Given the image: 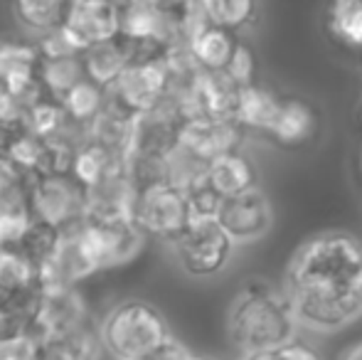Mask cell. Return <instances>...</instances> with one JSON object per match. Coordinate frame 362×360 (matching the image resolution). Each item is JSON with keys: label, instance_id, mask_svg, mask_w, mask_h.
<instances>
[{"label": "cell", "instance_id": "17", "mask_svg": "<svg viewBox=\"0 0 362 360\" xmlns=\"http://www.w3.org/2000/svg\"><path fill=\"white\" fill-rule=\"evenodd\" d=\"M239 40L234 37L232 30L217 28V25H205L192 35L187 42V50L200 64L202 72H224L232 62V54L237 50Z\"/></svg>", "mask_w": 362, "mask_h": 360}, {"label": "cell", "instance_id": "13", "mask_svg": "<svg viewBox=\"0 0 362 360\" xmlns=\"http://www.w3.org/2000/svg\"><path fill=\"white\" fill-rule=\"evenodd\" d=\"M242 139L244 129L234 119H187L180 131V144L207 163L239 151Z\"/></svg>", "mask_w": 362, "mask_h": 360}, {"label": "cell", "instance_id": "9", "mask_svg": "<svg viewBox=\"0 0 362 360\" xmlns=\"http://www.w3.org/2000/svg\"><path fill=\"white\" fill-rule=\"evenodd\" d=\"M170 94V72L165 57L134 62L109 87V101L124 109L126 114L139 116L156 109Z\"/></svg>", "mask_w": 362, "mask_h": 360}, {"label": "cell", "instance_id": "11", "mask_svg": "<svg viewBox=\"0 0 362 360\" xmlns=\"http://www.w3.org/2000/svg\"><path fill=\"white\" fill-rule=\"evenodd\" d=\"M62 28L84 52L96 42H106L121 35L119 0H69Z\"/></svg>", "mask_w": 362, "mask_h": 360}, {"label": "cell", "instance_id": "3", "mask_svg": "<svg viewBox=\"0 0 362 360\" xmlns=\"http://www.w3.org/2000/svg\"><path fill=\"white\" fill-rule=\"evenodd\" d=\"M99 338L114 360H144L173 336L165 316L153 303L129 298L106 313Z\"/></svg>", "mask_w": 362, "mask_h": 360}, {"label": "cell", "instance_id": "20", "mask_svg": "<svg viewBox=\"0 0 362 360\" xmlns=\"http://www.w3.org/2000/svg\"><path fill=\"white\" fill-rule=\"evenodd\" d=\"M126 170V156L119 151H111L106 146L96 144V141H86L74 156L72 175L84 187L94 185V182L109 178L114 173Z\"/></svg>", "mask_w": 362, "mask_h": 360}, {"label": "cell", "instance_id": "19", "mask_svg": "<svg viewBox=\"0 0 362 360\" xmlns=\"http://www.w3.org/2000/svg\"><path fill=\"white\" fill-rule=\"evenodd\" d=\"M284 99H279L276 94H272L269 89L259 87V84H249L242 89L239 94V104H237V121L242 129H257L269 134L272 126L276 124L279 111H281Z\"/></svg>", "mask_w": 362, "mask_h": 360}, {"label": "cell", "instance_id": "26", "mask_svg": "<svg viewBox=\"0 0 362 360\" xmlns=\"http://www.w3.org/2000/svg\"><path fill=\"white\" fill-rule=\"evenodd\" d=\"M202 10L210 25L234 33L257 18V0H202Z\"/></svg>", "mask_w": 362, "mask_h": 360}, {"label": "cell", "instance_id": "25", "mask_svg": "<svg viewBox=\"0 0 362 360\" xmlns=\"http://www.w3.org/2000/svg\"><path fill=\"white\" fill-rule=\"evenodd\" d=\"M328 28L348 47H362V0H330Z\"/></svg>", "mask_w": 362, "mask_h": 360}, {"label": "cell", "instance_id": "15", "mask_svg": "<svg viewBox=\"0 0 362 360\" xmlns=\"http://www.w3.org/2000/svg\"><path fill=\"white\" fill-rule=\"evenodd\" d=\"M318 131H320V116H318V109H315L310 101L284 99L279 119H276V124L272 126L269 136H272L279 146L296 149V146H305L308 141H313Z\"/></svg>", "mask_w": 362, "mask_h": 360}, {"label": "cell", "instance_id": "10", "mask_svg": "<svg viewBox=\"0 0 362 360\" xmlns=\"http://www.w3.org/2000/svg\"><path fill=\"white\" fill-rule=\"evenodd\" d=\"M217 222L232 237L234 245H249V242L262 240L272 230V202H269L267 192L259 187L224 197L217 212Z\"/></svg>", "mask_w": 362, "mask_h": 360}, {"label": "cell", "instance_id": "14", "mask_svg": "<svg viewBox=\"0 0 362 360\" xmlns=\"http://www.w3.org/2000/svg\"><path fill=\"white\" fill-rule=\"evenodd\" d=\"M91 230H94V240L96 247H99L104 272L119 269V267H126L134 260H139L141 252L146 250L148 240H151L134 217L104 222V225H91Z\"/></svg>", "mask_w": 362, "mask_h": 360}, {"label": "cell", "instance_id": "29", "mask_svg": "<svg viewBox=\"0 0 362 360\" xmlns=\"http://www.w3.org/2000/svg\"><path fill=\"white\" fill-rule=\"evenodd\" d=\"M224 72H227L239 87H249V84L257 82V57H254L252 47H249L247 42L239 40L237 50H234V54H232V62H229V67L224 69Z\"/></svg>", "mask_w": 362, "mask_h": 360}, {"label": "cell", "instance_id": "4", "mask_svg": "<svg viewBox=\"0 0 362 360\" xmlns=\"http://www.w3.org/2000/svg\"><path fill=\"white\" fill-rule=\"evenodd\" d=\"M99 272H104V265H101L94 230L86 220L62 230V240H59L54 255L45 265L37 267L42 289L79 286L84 279L94 277Z\"/></svg>", "mask_w": 362, "mask_h": 360}, {"label": "cell", "instance_id": "27", "mask_svg": "<svg viewBox=\"0 0 362 360\" xmlns=\"http://www.w3.org/2000/svg\"><path fill=\"white\" fill-rule=\"evenodd\" d=\"M59 240H62V230H59V227L49 225V222H42V220H35L33 217V222L28 225V230H25V235L18 247L40 267L54 255Z\"/></svg>", "mask_w": 362, "mask_h": 360}, {"label": "cell", "instance_id": "6", "mask_svg": "<svg viewBox=\"0 0 362 360\" xmlns=\"http://www.w3.org/2000/svg\"><path fill=\"white\" fill-rule=\"evenodd\" d=\"M30 212L35 220L67 230L86 220V187L72 173L35 175L30 182Z\"/></svg>", "mask_w": 362, "mask_h": 360}, {"label": "cell", "instance_id": "24", "mask_svg": "<svg viewBox=\"0 0 362 360\" xmlns=\"http://www.w3.org/2000/svg\"><path fill=\"white\" fill-rule=\"evenodd\" d=\"M59 101H62V106L67 109V114L72 116L74 121L89 126L91 121L109 106V89L99 87V84L91 82V79H84V82L76 84V87L69 91L67 96H62Z\"/></svg>", "mask_w": 362, "mask_h": 360}, {"label": "cell", "instance_id": "22", "mask_svg": "<svg viewBox=\"0 0 362 360\" xmlns=\"http://www.w3.org/2000/svg\"><path fill=\"white\" fill-rule=\"evenodd\" d=\"M86 77L84 59L81 54H67V57H42L40 62V82H42L47 96L62 99L72 91L76 84H81Z\"/></svg>", "mask_w": 362, "mask_h": 360}, {"label": "cell", "instance_id": "32", "mask_svg": "<svg viewBox=\"0 0 362 360\" xmlns=\"http://www.w3.org/2000/svg\"><path fill=\"white\" fill-rule=\"evenodd\" d=\"M144 360H195V356H192L182 343H177L175 338H170V341H165L158 351H153L151 356Z\"/></svg>", "mask_w": 362, "mask_h": 360}, {"label": "cell", "instance_id": "33", "mask_svg": "<svg viewBox=\"0 0 362 360\" xmlns=\"http://www.w3.org/2000/svg\"><path fill=\"white\" fill-rule=\"evenodd\" d=\"M345 360H362V343H358V346L345 356Z\"/></svg>", "mask_w": 362, "mask_h": 360}, {"label": "cell", "instance_id": "2", "mask_svg": "<svg viewBox=\"0 0 362 360\" xmlns=\"http://www.w3.org/2000/svg\"><path fill=\"white\" fill-rule=\"evenodd\" d=\"M298 316L284 286L267 279H252L234 296L227 331L244 358L281 351L296 343Z\"/></svg>", "mask_w": 362, "mask_h": 360}, {"label": "cell", "instance_id": "5", "mask_svg": "<svg viewBox=\"0 0 362 360\" xmlns=\"http://www.w3.org/2000/svg\"><path fill=\"white\" fill-rule=\"evenodd\" d=\"M30 333L37 338H67L76 341L91 331V306L79 286L42 289L35 306Z\"/></svg>", "mask_w": 362, "mask_h": 360}, {"label": "cell", "instance_id": "23", "mask_svg": "<svg viewBox=\"0 0 362 360\" xmlns=\"http://www.w3.org/2000/svg\"><path fill=\"white\" fill-rule=\"evenodd\" d=\"M67 5L69 0H13L15 18L35 35L59 28L67 15Z\"/></svg>", "mask_w": 362, "mask_h": 360}, {"label": "cell", "instance_id": "7", "mask_svg": "<svg viewBox=\"0 0 362 360\" xmlns=\"http://www.w3.org/2000/svg\"><path fill=\"white\" fill-rule=\"evenodd\" d=\"M134 220L144 227L148 237L175 245V240L185 232V227L192 220L185 190H180L168 180L141 187Z\"/></svg>", "mask_w": 362, "mask_h": 360}, {"label": "cell", "instance_id": "21", "mask_svg": "<svg viewBox=\"0 0 362 360\" xmlns=\"http://www.w3.org/2000/svg\"><path fill=\"white\" fill-rule=\"evenodd\" d=\"M207 180L222 197H232L257 187V170L247 156L234 151V153H224L212 161L207 168Z\"/></svg>", "mask_w": 362, "mask_h": 360}, {"label": "cell", "instance_id": "1", "mask_svg": "<svg viewBox=\"0 0 362 360\" xmlns=\"http://www.w3.org/2000/svg\"><path fill=\"white\" fill-rule=\"evenodd\" d=\"M284 289L310 331L355 323L362 316V240L340 230L313 235L291 257Z\"/></svg>", "mask_w": 362, "mask_h": 360}, {"label": "cell", "instance_id": "28", "mask_svg": "<svg viewBox=\"0 0 362 360\" xmlns=\"http://www.w3.org/2000/svg\"><path fill=\"white\" fill-rule=\"evenodd\" d=\"M185 195H187L192 220H217V212H219V207H222L224 197L212 187L207 175L202 180H197L195 185L187 187Z\"/></svg>", "mask_w": 362, "mask_h": 360}, {"label": "cell", "instance_id": "30", "mask_svg": "<svg viewBox=\"0 0 362 360\" xmlns=\"http://www.w3.org/2000/svg\"><path fill=\"white\" fill-rule=\"evenodd\" d=\"M35 356H37V338L33 333L0 341V360H35Z\"/></svg>", "mask_w": 362, "mask_h": 360}, {"label": "cell", "instance_id": "16", "mask_svg": "<svg viewBox=\"0 0 362 360\" xmlns=\"http://www.w3.org/2000/svg\"><path fill=\"white\" fill-rule=\"evenodd\" d=\"M81 59H84L86 77L104 89H109L126 72L129 64H134L129 42L121 35L114 40H106V42H96L91 47H86L81 52Z\"/></svg>", "mask_w": 362, "mask_h": 360}, {"label": "cell", "instance_id": "34", "mask_svg": "<svg viewBox=\"0 0 362 360\" xmlns=\"http://www.w3.org/2000/svg\"><path fill=\"white\" fill-rule=\"evenodd\" d=\"M360 173H362V156H360Z\"/></svg>", "mask_w": 362, "mask_h": 360}, {"label": "cell", "instance_id": "31", "mask_svg": "<svg viewBox=\"0 0 362 360\" xmlns=\"http://www.w3.org/2000/svg\"><path fill=\"white\" fill-rule=\"evenodd\" d=\"M242 360H318L315 358L313 351H308L305 346H286L281 351H272V353H262V356H249V358H242Z\"/></svg>", "mask_w": 362, "mask_h": 360}, {"label": "cell", "instance_id": "18", "mask_svg": "<svg viewBox=\"0 0 362 360\" xmlns=\"http://www.w3.org/2000/svg\"><path fill=\"white\" fill-rule=\"evenodd\" d=\"M40 289L37 265L20 247H0V296L25 298Z\"/></svg>", "mask_w": 362, "mask_h": 360}, {"label": "cell", "instance_id": "8", "mask_svg": "<svg viewBox=\"0 0 362 360\" xmlns=\"http://www.w3.org/2000/svg\"><path fill=\"white\" fill-rule=\"evenodd\" d=\"M234 242L217 220H190L175 240V255L182 272L190 277H215L227 267Z\"/></svg>", "mask_w": 362, "mask_h": 360}, {"label": "cell", "instance_id": "12", "mask_svg": "<svg viewBox=\"0 0 362 360\" xmlns=\"http://www.w3.org/2000/svg\"><path fill=\"white\" fill-rule=\"evenodd\" d=\"M139 185L131 180L126 170L86 187V222L104 225V222L129 220L134 217Z\"/></svg>", "mask_w": 362, "mask_h": 360}]
</instances>
